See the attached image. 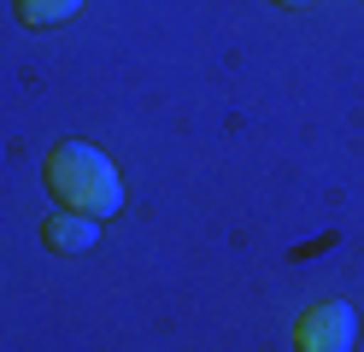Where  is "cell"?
Returning <instances> with one entry per match:
<instances>
[{
	"label": "cell",
	"instance_id": "2",
	"mask_svg": "<svg viewBox=\"0 0 364 352\" xmlns=\"http://www.w3.org/2000/svg\"><path fill=\"white\" fill-rule=\"evenodd\" d=\"M294 346L300 352H353V305H311V311L294 323Z\"/></svg>",
	"mask_w": 364,
	"mask_h": 352
},
{
	"label": "cell",
	"instance_id": "3",
	"mask_svg": "<svg viewBox=\"0 0 364 352\" xmlns=\"http://www.w3.org/2000/svg\"><path fill=\"white\" fill-rule=\"evenodd\" d=\"M41 241H48L53 252L71 258V252H88V247L100 241V223H95V218H82V211H59V218L41 223Z\"/></svg>",
	"mask_w": 364,
	"mask_h": 352
},
{
	"label": "cell",
	"instance_id": "5",
	"mask_svg": "<svg viewBox=\"0 0 364 352\" xmlns=\"http://www.w3.org/2000/svg\"><path fill=\"white\" fill-rule=\"evenodd\" d=\"M277 6H311V0H277Z\"/></svg>",
	"mask_w": 364,
	"mask_h": 352
},
{
	"label": "cell",
	"instance_id": "1",
	"mask_svg": "<svg viewBox=\"0 0 364 352\" xmlns=\"http://www.w3.org/2000/svg\"><path fill=\"white\" fill-rule=\"evenodd\" d=\"M48 188L82 218H112L124 206V182L112 171V159L95 153L88 141H59L48 153Z\"/></svg>",
	"mask_w": 364,
	"mask_h": 352
},
{
	"label": "cell",
	"instance_id": "4",
	"mask_svg": "<svg viewBox=\"0 0 364 352\" xmlns=\"http://www.w3.org/2000/svg\"><path fill=\"white\" fill-rule=\"evenodd\" d=\"M77 12H82V0H18V18H24L30 30L65 23V18H77Z\"/></svg>",
	"mask_w": 364,
	"mask_h": 352
}]
</instances>
